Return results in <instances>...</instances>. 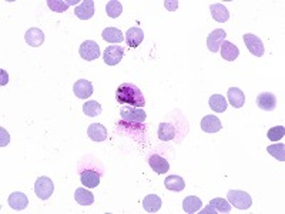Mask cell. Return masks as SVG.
Masks as SVG:
<instances>
[{"instance_id": "6da1fadb", "label": "cell", "mask_w": 285, "mask_h": 214, "mask_svg": "<svg viewBox=\"0 0 285 214\" xmlns=\"http://www.w3.org/2000/svg\"><path fill=\"white\" fill-rule=\"evenodd\" d=\"M116 99L122 105H128V106L137 107V108H141L146 105V99L143 96V92L136 84H131V83L122 84L116 92Z\"/></svg>"}, {"instance_id": "7a4b0ae2", "label": "cell", "mask_w": 285, "mask_h": 214, "mask_svg": "<svg viewBox=\"0 0 285 214\" xmlns=\"http://www.w3.org/2000/svg\"><path fill=\"white\" fill-rule=\"evenodd\" d=\"M227 199L231 206H234L238 210H248L253 204L251 196L243 190H230L227 194Z\"/></svg>"}, {"instance_id": "3957f363", "label": "cell", "mask_w": 285, "mask_h": 214, "mask_svg": "<svg viewBox=\"0 0 285 214\" xmlns=\"http://www.w3.org/2000/svg\"><path fill=\"white\" fill-rule=\"evenodd\" d=\"M33 190H34V194H36L39 199L47 200V199L52 197V194H53V191H55V184H53V181H52L50 177L40 176V177L36 180Z\"/></svg>"}, {"instance_id": "277c9868", "label": "cell", "mask_w": 285, "mask_h": 214, "mask_svg": "<svg viewBox=\"0 0 285 214\" xmlns=\"http://www.w3.org/2000/svg\"><path fill=\"white\" fill-rule=\"evenodd\" d=\"M120 116L124 123H130V124H140V123H144L147 119V114L143 108L131 106L122 107Z\"/></svg>"}, {"instance_id": "5b68a950", "label": "cell", "mask_w": 285, "mask_h": 214, "mask_svg": "<svg viewBox=\"0 0 285 214\" xmlns=\"http://www.w3.org/2000/svg\"><path fill=\"white\" fill-rule=\"evenodd\" d=\"M243 40H244L247 49L251 52V54H254V56H257V57L264 56V53H265L264 43H262V40H261L258 36L253 35V33H247V35L243 36Z\"/></svg>"}, {"instance_id": "8992f818", "label": "cell", "mask_w": 285, "mask_h": 214, "mask_svg": "<svg viewBox=\"0 0 285 214\" xmlns=\"http://www.w3.org/2000/svg\"><path fill=\"white\" fill-rule=\"evenodd\" d=\"M79 53L82 56V59L87 60V62H92V60L98 59V56H100V46L95 40L83 41L82 44H80Z\"/></svg>"}, {"instance_id": "52a82bcc", "label": "cell", "mask_w": 285, "mask_h": 214, "mask_svg": "<svg viewBox=\"0 0 285 214\" xmlns=\"http://www.w3.org/2000/svg\"><path fill=\"white\" fill-rule=\"evenodd\" d=\"M123 56H124V49H122L117 44H113V46H109L104 50L103 59H104V63L107 66H116L122 62Z\"/></svg>"}, {"instance_id": "ba28073f", "label": "cell", "mask_w": 285, "mask_h": 214, "mask_svg": "<svg viewBox=\"0 0 285 214\" xmlns=\"http://www.w3.org/2000/svg\"><path fill=\"white\" fill-rule=\"evenodd\" d=\"M225 37H227V33L222 29H217V30L211 32L208 35V37H207V47H208V50L213 52V53L220 52V47H221L222 41L225 40Z\"/></svg>"}, {"instance_id": "9c48e42d", "label": "cell", "mask_w": 285, "mask_h": 214, "mask_svg": "<svg viewBox=\"0 0 285 214\" xmlns=\"http://www.w3.org/2000/svg\"><path fill=\"white\" fill-rule=\"evenodd\" d=\"M76 16L80 20H89L95 16V1L93 0H83L82 3L74 9Z\"/></svg>"}, {"instance_id": "30bf717a", "label": "cell", "mask_w": 285, "mask_h": 214, "mask_svg": "<svg viewBox=\"0 0 285 214\" xmlns=\"http://www.w3.org/2000/svg\"><path fill=\"white\" fill-rule=\"evenodd\" d=\"M7 203H9V206L13 209L14 212H22V210H25L29 206V197L25 193L16 191V193H12L9 196Z\"/></svg>"}, {"instance_id": "8fae6325", "label": "cell", "mask_w": 285, "mask_h": 214, "mask_svg": "<svg viewBox=\"0 0 285 214\" xmlns=\"http://www.w3.org/2000/svg\"><path fill=\"white\" fill-rule=\"evenodd\" d=\"M73 92H74V96H77L79 99H89L93 94V84H92V81L80 79L74 83Z\"/></svg>"}, {"instance_id": "7c38bea8", "label": "cell", "mask_w": 285, "mask_h": 214, "mask_svg": "<svg viewBox=\"0 0 285 214\" xmlns=\"http://www.w3.org/2000/svg\"><path fill=\"white\" fill-rule=\"evenodd\" d=\"M25 40L32 47H39L44 41V33L39 27H30L25 35Z\"/></svg>"}, {"instance_id": "4fadbf2b", "label": "cell", "mask_w": 285, "mask_h": 214, "mask_svg": "<svg viewBox=\"0 0 285 214\" xmlns=\"http://www.w3.org/2000/svg\"><path fill=\"white\" fill-rule=\"evenodd\" d=\"M143 39H144V33H143V29H140V27L128 29L127 33H126V37H124V40H126L128 47H138L141 44Z\"/></svg>"}, {"instance_id": "5bb4252c", "label": "cell", "mask_w": 285, "mask_h": 214, "mask_svg": "<svg viewBox=\"0 0 285 214\" xmlns=\"http://www.w3.org/2000/svg\"><path fill=\"white\" fill-rule=\"evenodd\" d=\"M87 134H89V137L93 142L100 143V142H104L107 139V129L103 124H100V123H93V124L89 126Z\"/></svg>"}, {"instance_id": "9a60e30c", "label": "cell", "mask_w": 285, "mask_h": 214, "mask_svg": "<svg viewBox=\"0 0 285 214\" xmlns=\"http://www.w3.org/2000/svg\"><path fill=\"white\" fill-rule=\"evenodd\" d=\"M201 129L205 133H217L222 129V124H221V121H220L217 116L208 114L201 120Z\"/></svg>"}, {"instance_id": "2e32d148", "label": "cell", "mask_w": 285, "mask_h": 214, "mask_svg": "<svg viewBox=\"0 0 285 214\" xmlns=\"http://www.w3.org/2000/svg\"><path fill=\"white\" fill-rule=\"evenodd\" d=\"M210 12L213 19L218 22V23H225L230 19V12L228 9L222 4V3H214L210 6Z\"/></svg>"}, {"instance_id": "e0dca14e", "label": "cell", "mask_w": 285, "mask_h": 214, "mask_svg": "<svg viewBox=\"0 0 285 214\" xmlns=\"http://www.w3.org/2000/svg\"><path fill=\"white\" fill-rule=\"evenodd\" d=\"M227 97H228L227 102L232 107H235V108H241L245 105V94L238 87H230L228 93H227Z\"/></svg>"}, {"instance_id": "ac0fdd59", "label": "cell", "mask_w": 285, "mask_h": 214, "mask_svg": "<svg viewBox=\"0 0 285 214\" xmlns=\"http://www.w3.org/2000/svg\"><path fill=\"white\" fill-rule=\"evenodd\" d=\"M220 52H221V57L227 62H234L238 56H240V50L235 44H232L231 41L224 40L221 47H220Z\"/></svg>"}, {"instance_id": "d6986e66", "label": "cell", "mask_w": 285, "mask_h": 214, "mask_svg": "<svg viewBox=\"0 0 285 214\" xmlns=\"http://www.w3.org/2000/svg\"><path fill=\"white\" fill-rule=\"evenodd\" d=\"M257 106L261 110H265V111H272L275 106H277V97L272 93H261L257 97Z\"/></svg>"}, {"instance_id": "ffe728a7", "label": "cell", "mask_w": 285, "mask_h": 214, "mask_svg": "<svg viewBox=\"0 0 285 214\" xmlns=\"http://www.w3.org/2000/svg\"><path fill=\"white\" fill-rule=\"evenodd\" d=\"M150 167L158 174H165L168 170H170V164L168 161L165 160L164 157L158 156V154H153L149 159Z\"/></svg>"}, {"instance_id": "44dd1931", "label": "cell", "mask_w": 285, "mask_h": 214, "mask_svg": "<svg viewBox=\"0 0 285 214\" xmlns=\"http://www.w3.org/2000/svg\"><path fill=\"white\" fill-rule=\"evenodd\" d=\"M164 186H165L167 190H170V191H177V193H180V191H183V190L186 188V181H184V178H183L181 176L173 174V176L165 177Z\"/></svg>"}, {"instance_id": "7402d4cb", "label": "cell", "mask_w": 285, "mask_h": 214, "mask_svg": "<svg viewBox=\"0 0 285 214\" xmlns=\"http://www.w3.org/2000/svg\"><path fill=\"white\" fill-rule=\"evenodd\" d=\"M80 180L84 187L95 188L100 184V174L95 172V170H84L80 174Z\"/></svg>"}, {"instance_id": "603a6c76", "label": "cell", "mask_w": 285, "mask_h": 214, "mask_svg": "<svg viewBox=\"0 0 285 214\" xmlns=\"http://www.w3.org/2000/svg\"><path fill=\"white\" fill-rule=\"evenodd\" d=\"M101 37L104 41H109L113 44H117V43H122L124 40V36H123L122 30L117 29V27H106L101 33Z\"/></svg>"}, {"instance_id": "cb8c5ba5", "label": "cell", "mask_w": 285, "mask_h": 214, "mask_svg": "<svg viewBox=\"0 0 285 214\" xmlns=\"http://www.w3.org/2000/svg\"><path fill=\"white\" fill-rule=\"evenodd\" d=\"M203 207V201L200 200L197 196H187L183 201V210L187 214L198 213Z\"/></svg>"}, {"instance_id": "d4e9b609", "label": "cell", "mask_w": 285, "mask_h": 214, "mask_svg": "<svg viewBox=\"0 0 285 214\" xmlns=\"http://www.w3.org/2000/svg\"><path fill=\"white\" fill-rule=\"evenodd\" d=\"M143 207L147 213H157L161 209V199L157 194H149L143 199Z\"/></svg>"}, {"instance_id": "484cf974", "label": "cell", "mask_w": 285, "mask_h": 214, "mask_svg": "<svg viewBox=\"0 0 285 214\" xmlns=\"http://www.w3.org/2000/svg\"><path fill=\"white\" fill-rule=\"evenodd\" d=\"M208 105L211 107V110H214L216 113H224L228 107V102L221 94H213L208 100Z\"/></svg>"}, {"instance_id": "4316f807", "label": "cell", "mask_w": 285, "mask_h": 214, "mask_svg": "<svg viewBox=\"0 0 285 214\" xmlns=\"http://www.w3.org/2000/svg\"><path fill=\"white\" fill-rule=\"evenodd\" d=\"M74 199L80 206H92L95 203V196L92 191L86 190L84 187H79L74 193Z\"/></svg>"}, {"instance_id": "83f0119b", "label": "cell", "mask_w": 285, "mask_h": 214, "mask_svg": "<svg viewBox=\"0 0 285 214\" xmlns=\"http://www.w3.org/2000/svg\"><path fill=\"white\" fill-rule=\"evenodd\" d=\"M176 137V127L171 123H160L158 126V139L163 142H170Z\"/></svg>"}, {"instance_id": "f1b7e54d", "label": "cell", "mask_w": 285, "mask_h": 214, "mask_svg": "<svg viewBox=\"0 0 285 214\" xmlns=\"http://www.w3.org/2000/svg\"><path fill=\"white\" fill-rule=\"evenodd\" d=\"M76 4L77 3V0H74V1H63V0H47V6L53 10V12H57V13H63V12H66L68 7H70V4Z\"/></svg>"}, {"instance_id": "f546056e", "label": "cell", "mask_w": 285, "mask_h": 214, "mask_svg": "<svg viewBox=\"0 0 285 214\" xmlns=\"http://www.w3.org/2000/svg\"><path fill=\"white\" fill-rule=\"evenodd\" d=\"M106 12L111 19H116L123 13V4L119 0H110L106 3Z\"/></svg>"}, {"instance_id": "4dcf8cb0", "label": "cell", "mask_w": 285, "mask_h": 214, "mask_svg": "<svg viewBox=\"0 0 285 214\" xmlns=\"http://www.w3.org/2000/svg\"><path fill=\"white\" fill-rule=\"evenodd\" d=\"M103 111V108L100 106V103H97L95 100H90V102H86L84 106H83V113L86 116H90V117H95L98 116L100 113Z\"/></svg>"}, {"instance_id": "1f68e13d", "label": "cell", "mask_w": 285, "mask_h": 214, "mask_svg": "<svg viewBox=\"0 0 285 214\" xmlns=\"http://www.w3.org/2000/svg\"><path fill=\"white\" fill-rule=\"evenodd\" d=\"M210 204L216 209V212L218 214H227L231 212V204L227 200L221 199V197H217V199H213L210 201Z\"/></svg>"}, {"instance_id": "d6a6232c", "label": "cell", "mask_w": 285, "mask_h": 214, "mask_svg": "<svg viewBox=\"0 0 285 214\" xmlns=\"http://www.w3.org/2000/svg\"><path fill=\"white\" fill-rule=\"evenodd\" d=\"M267 151L271 154L272 157H275L277 160L285 161V144L284 143H277V144H271V146H268Z\"/></svg>"}, {"instance_id": "836d02e7", "label": "cell", "mask_w": 285, "mask_h": 214, "mask_svg": "<svg viewBox=\"0 0 285 214\" xmlns=\"http://www.w3.org/2000/svg\"><path fill=\"white\" fill-rule=\"evenodd\" d=\"M284 134H285L284 126H275V127H272V129L268 130L267 137H268L270 142H280V140L284 137Z\"/></svg>"}, {"instance_id": "e575fe53", "label": "cell", "mask_w": 285, "mask_h": 214, "mask_svg": "<svg viewBox=\"0 0 285 214\" xmlns=\"http://www.w3.org/2000/svg\"><path fill=\"white\" fill-rule=\"evenodd\" d=\"M10 142V136L7 133L6 129H0V147H6Z\"/></svg>"}, {"instance_id": "d590c367", "label": "cell", "mask_w": 285, "mask_h": 214, "mask_svg": "<svg viewBox=\"0 0 285 214\" xmlns=\"http://www.w3.org/2000/svg\"><path fill=\"white\" fill-rule=\"evenodd\" d=\"M164 7L170 12H174L178 7V0H164Z\"/></svg>"}, {"instance_id": "8d00e7d4", "label": "cell", "mask_w": 285, "mask_h": 214, "mask_svg": "<svg viewBox=\"0 0 285 214\" xmlns=\"http://www.w3.org/2000/svg\"><path fill=\"white\" fill-rule=\"evenodd\" d=\"M9 81V76L4 70H0V86H6Z\"/></svg>"}, {"instance_id": "74e56055", "label": "cell", "mask_w": 285, "mask_h": 214, "mask_svg": "<svg viewBox=\"0 0 285 214\" xmlns=\"http://www.w3.org/2000/svg\"><path fill=\"white\" fill-rule=\"evenodd\" d=\"M200 214H218V213L216 212V209H214L211 204H208L204 210H200Z\"/></svg>"}]
</instances>
